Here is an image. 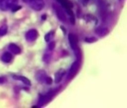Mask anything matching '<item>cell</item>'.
I'll return each mask as SVG.
<instances>
[{"instance_id": "obj_10", "label": "cell", "mask_w": 127, "mask_h": 108, "mask_svg": "<svg viewBox=\"0 0 127 108\" xmlns=\"http://www.w3.org/2000/svg\"><path fill=\"white\" fill-rule=\"evenodd\" d=\"M8 48H9V51L11 52V53H13V54H18L21 52L20 48H19L17 45H15V44H10L9 46H8Z\"/></svg>"}, {"instance_id": "obj_3", "label": "cell", "mask_w": 127, "mask_h": 108, "mask_svg": "<svg viewBox=\"0 0 127 108\" xmlns=\"http://www.w3.org/2000/svg\"><path fill=\"white\" fill-rule=\"evenodd\" d=\"M18 5V0H0V8L4 11L12 9Z\"/></svg>"}, {"instance_id": "obj_17", "label": "cell", "mask_w": 127, "mask_h": 108, "mask_svg": "<svg viewBox=\"0 0 127 108\" xmlns=\"http://www.w3.org/2000/svg\"><path fill=\"white\" fill-rule=\"evenodd\" d=\"M85 41H86L87 43H95V42L97 41V39H96L95 37H89V38L85 39Z\"/></svg>"}, {"instance_id": "obj_15", "label": "cell", "mask_w": 127, "mask_h": 108, "mask_svg": "<svg viewBox=\"0 0 127 108\" xmlns=\"http://www.w3.org/2000/svg\"><path fill=\"white\" fill-rule=\"evenodd\" d=\"M53 36H54V32H50L49 33H47V34L44 36V40L46 42H49L50 40H52L51 38L53 37Z\"/></svg>"}, {"instance_id": "obj_14", "label": "cell", "mask_w": 127, "mask_h": 108, "mask_svg": "<svg viewBox=\"0 0 127 108\" xmlns=\"http://www.w3.org/2000/svg\"><path fill=\"white\" fill-rule=\"evenodd\" d=\"M7 32V26L3 25L0 27V36H4V35L6 34Z\"/></svg>"}, {"instance_id": "obj_5", "label": "cell", "mask_w": 127, "mask_h": 108, "mask_svg": "<svg viewBox=\"0 0 127 108\" xmlns=\"http://www.w3.org/2000/svg\"><path fill=\"white\" fill-rule=\"evenodd\" d=\"M79 67H80V61H79V59H77V60H76V62H74L73 65L71 66L69 74H68V78H69V79H72V78L77 73V71L79 69Z\"/></svg>"}, {"instance_id": "obj_11", "label": "cell", "mask_w": 127, "mask_h": 108, "mask_svg": "<svg viewBox=\"0 0 127 108\" xmlns=\"http://www.w3.org/2000/svg\"><path fill=\"white\" fill-rule=\"evenodd\" d=\"M1 59H2V61L5 62V63H8V62H10V61L12 60V54H10L9 52H6V53H4V54H2Z\"/></svg>"}, {"instance_id": "obj_12", "label": "cell", "mask_w": 127, "mask_h": 108, "mask_svg": "<svg viewBox=\"0 0 127 108\" xmlns=\"http://www.w3.org/2000/svg\"><path fill=\"white\" fill-rule=\"evenodd\" d=\"M61 3V5L65 8V9H71L73 7V4L68 0H58Z\"/></svg>"}, {"instance_id": "obj_4", "label": "cell", "mask_w": 127, "mask_h": 108, "mask_svg": "<svg viewBox=\"0 0 127 108\" xmlns=\"http://www.w3.org/2000/svg\"><path fill=\"white\" fill-rule=\"evenodd\" d=\"M30 6L35 11H40L43 8L44 6V2L43 0H32L31 3H29Z\"/></svg>"}, {"instance_id": "obj_9", "label": "cell", "mask_w": 127, "mask_h": 108, "mask_svg": "<svg viewBox=\"0 0 127 108\" xmlns=\"http://www.w3.org/2000/svg\"><path fill=\"white\" fill-rule=\"evenodd\" d=\"M64 74H65V70L64 69H60L59 71H57L56 73H55V83H59L63 79V77L64 76Z\"/></svg>"}, {"instance_id": "obj_7", "label": "cell", "mask_w": 127, "mask_h": 108, "mask_svg": "<svg viewBox=\"0 0 127 108\" xmlns=\"http://www.w3.org/2000/svg\"><path fill=\"white\" fill-rule=\"evenodd\" d=\"M25 37L28 41H34L35 39L38 37V32L36 30H34V29L30 30L29 32L26 33Z\"/></svg>"}, {"instance_id": "obj_6", "label": "cell", "mask_w": 127, "mask_h": 108, "mask_svg": "<svg viewBox=\"0 0 127 108\" xmlns=\"http://www.w3.org/2000/svg\"><path fill=\"white\" fill-rule=\"evenodd\" d=\"M54 8L55 10V13L57 15L58 19H60L61 21H63V22H66V16L64 12V10H62V8L59 7L57 5H54Z\"/></svg>"}, {"instance_id": "obj_2", "label": "cell", "mask_w": 127, "mask_h": 108, "mask_svg": "<svg viewBox=\"0 0 127 108\" xmlns=\"http://www.w3.org/2000/svg\"><path fill=\"white\" fill-rule=\"evenodd\" d=\"M36 79L38 81L41 83H45V84H48V85H50L53 83V80L50 77H48V75L46 74L45 71L43 70H39L38 72L36 73Z\"/></svg>"}, {"instance_id": "obj_1", "label": "cell", "mask_w": 127, "mask_h": 108, "mask_svg": "<svg viewBox=\"0 0 127 108\" xmlns=\"http://www.w3.org/2000/svg\"><path fill=\"white\" fill-rule=\"evenodd\" d=\"M68 40H69V44H70V45H71L72 49L74 50V52H75L76 57L79 59L81 52H80V49H79V47H78L77 37H76L75 34H73V33H69V35H68Z\"/></svg>"}, {"instance_id": "obj_21", "label": "cell", "mask_w": 127, "mask_h": 108, "mask_svg": "<svg viewBox=\"0 0 127 108\" xmlns=\"http://www.w3.org/2000/svg\"><path fill=\"white\" fill-rule=\"evenodd\" d=\"M88 1H89V0H83V5H87Z\"/></svg>"}, {"instance_id": "obj_16", "label": "cell", "mask_w": 127, "mask_h": 108, "mask_svg": "<svg viewBox=\"0 0 127 108\" xmlns=\"http://www.w3.org/2000/svg\"><path fill=\"white\" fill-rule=\"evenodd\" d=\"M50 58H51V54H45L44 55H43V61H44V62H46V63H48V62L50 61Z\"/></svg>"}, {"instance_id": "obj_13", "label": "cell", "mask_w": 127, "mask_h": 108, "mask_svg": "<svg viewBox=\"0 0 127 108\" xmlns=\"http://www.w3.org/2000/svg\"><path fill=\"white\" fill-rule=\"evenodd\" d=\"M13 79L17 80H19V81H22L26 85H31L30 80H28L27 78H25V77H23V76H15V75H14V76H13Z\"/></svg>"}, {"instance_id": "obj_8", "label": "cell", "mask_w": 127, "mask_h": 108, "mask_svg": "<svg viewBox=\"0 0 127 108\" xmlns=\"http://www.w3.org/2000/svg\"><path fill=\"white\" fill-rule=\"evenodd\" d=\"M109 32V30L106 27H98L97 30H96V33L100 36V37H103L105 35H107Z\"/></svg>"}, {"instance_id": "obj_18", "label": "cell", "mask_w": 127, "mask_h": 108, "mask_svg": "<svg viewBox=\"0 0 127 108\" xmlns=\"http://www.w3.org/2000/svg\"><path fill=\"white\" fill-rule=\"evenodd\" d=\"M54 47H55V43L54 42H52L49 44V50H54Z\"/></svg>"}, {"instance_id": "obj_22", "label": "cell", "mask_w": 127, "mask_h": 108, "mask_svg": "<svg viewBox=\"0 0 127 108\" xmlns=\"http://www.w3.org/2000/svg\"><path fill=\"white\" fill-rule=\"evenodd\" d=\"M41 19H46V15H42V16H41Z\"/></svg>"}, {"instance_id": "obj_19", "label": "cell", "mask_w": 127, "mask_h": 108, "mask_svg": "<svg viewBox=\"0 0 127 108\" xmlns=\"http://www.w3.org/2000/svg\"><path fill=\"white\" fill-rule=\"evenodd\" d=\"M20 8H21V7H20L19 6H18V5H17V6H14V7L12 8V11H13V12H16V11H18V9H20Z\"/></svg>"}, {"instance_id": "obj_20", "label": "cell", "mask_w": 127, "mask_h": 108, "mask_svg": "<svg viewBox=\"0 0 127 108\" xmlns=\"http://www.w3.org/2000/svg\"><path fill=\"white\" fill-rule=\"evenodd\" d=\"M32 0H23V2H25V3H27V4H29V3H31Z\"/></svg>"}]
</instances>
